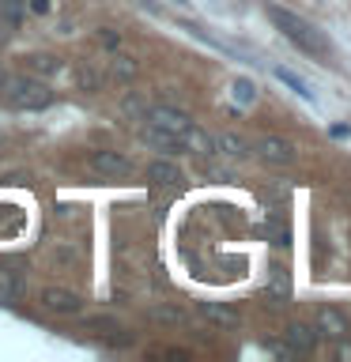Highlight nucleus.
Returning <instances> with one entry per match:
<instances>
[{"label":"nucleus","instance_id":"4468645a","mask_svg":"<svg viewBox=\"0 0 351 362\" xmlns=\"http://www.w3.org/2000/svg\"><path fill=\"white\" fill-rule=\"evenodd\" d=\"M215 151H223V155H231V158H246L249 155V144L242 140V136H234V132H223V136H215Z\"/></svg>","mask_w":351,"mask_h":362},{"label":"nucleus","instance_id":"6e6552de","mask_svg":"<svg viewBox=\"0 0 351 362\" xmlns=\"http://www.w3.org/2000/svg\"><path fill=\"white\" fill-rule=\"evenodd\" d=\"M317 336H328V339H344L347 336V317L333 310V305H325L321 313H317Z\"/></svg>","mask_w":351,"mask_h":362},{"label":"nucleus","instance_id":"393cba45","mask_svg":"<svg viewBox=\"0 0 351 362\" xmlns=\"http://www.w3.org/2000/svg\"><path fill=\"white\" fill-rule=\"evenodd\" d=\"M178 4H181V0H178Z\"/></svg>","mask_w":351,"mask_h":362},{"label":"nucleus","instance_id":"5701e85b","mask_svg":"<svg viewBox=\"0 0 351 362\" xmlns=\"http://www.w3.org/2000/svg\"><path fill=\"white\" fill-rule=\"evenodd\" d=\"M340 358H351V347H340Z\"/></svg>","mask_w":351,"mask_h":362},{"label":"nucleus","instance_id":"39448f33","mask_svg":"<svg viewBox=\"0 0 351 362\" xmlns=\"http://www.w3.org/2000/svg\"><path fill=\"white\" fill-rule=\"evenodd\" d=\"M42 310L50 313H61V317H76L84 310V298L76 291H61V287H45L42 291Z\"/></svg>","mask_w":351,"mask_h":362},{"label":"nucleus","instance_id":"f8f14e48","mask_svg":"<svg viewBox=\"0 0 351 362\" xmlns=\"http://www.w3.org/2000/svg\"><path fill=\"white\" fill-rule=\"evenodd\" d=\"M147 181H151V185H181V170L170 163V158H155V163L147 166Z\"/></svg>","mask_w":351,"mask_h":362},{"label":"nucleus","instance_id":"2eb2a0df","mask_svg":"<svg viewBox=\"0 0 351 362\" xmlns=\"http://www.w3.org/2000/svg\"><path fill=\"white\" fill-rule=\"evenodd\" d=\"M276 79H280V83H287V87L294 90V95H302L306 102H313V90H310V83H306L302 76H294L291 68H276Z\"/></svg>","mask_w":351,"mask_h":362},{"label":"nucleus","instance_id":"6ab92c4d","mask_svg":"<svg viewBox=\"0 0 351 362\" xmlns=\"http://www.w3.org/2000/svg\"><path fill=\"white\" fill-rule=\"evenodd\" d=\"M30 68H34V72H45V76H50V72H57L61 64H57V57H50V53H34V57H30Z\"/></svg>","mask_w":351,"mask_h":362},{"label":"nucleus","instance_id":"1a4fd4ad","mask_svg":"<svg viewBox=\"0 0 351 362\" xmlns=\"http://www.w3.org/2000/svg\"><path fill=\"white\" fill-rule=\"evenodd\" d=\"M23 272L11 264H0V305H11L16 298H23Z\"/></svg>","mask_w":351,"mask_h":362},{"label":"nucleus","instance_id":"dca6fc26","mask_svg":"<svg viewBox=\"0 0 351 362\" xmlns=\"http://www.w3.org/2000/svg\"><path fill=\"white\" fill-rule=\"evenodd\" d=\"M27 16V0H0V19H8L11 27H19Z\"/></svg>","mask_w":351,"mask_h":362},{"label":"nucleus","instance_id":"9d476101","mask_svg":"<svg viewBox=\"0 0 351 362\" xmlns=\"http://www.w3.org/2000/svg\"><path fill=\"white\" fill-rule=\"evenodd\" d=\"M181 144H185V151L192 155H200V158H208L215 155V136H208L204 129H197V124H189L185 132H181Z\"/></svg>","mask_w":351,"mask_h":362},{"label":"nucleus","instance_id":"f03ea898","mask_svg":"<svg viewBox=\"0 0 351 362\" xmlns=\"http://www.w3.org/2000/svg\"><path fill=\"white\" fill-rule=\"evenodd\" d=\"M0 90H4V102L11 110H45V106H53L50 83L30 79V76H11V79H4Z\"/></svg>","mask_w":351,"mask_h":362},{"label":"nucleus","instance_id":"a211bd4d","mask_svg":"<svg viewBox=\"0 0 351 362\" xmlns=\"http://www.w3.org/2000/svg\"><path fill=\"white\" fill-rule=\"evenodd\" d=\"M253 98H257L253 79H234V102H242V106H249Z\"/></svg>","mask_w":351,"mask_h":362},{"label":"nucleus","instance_id":"9b49d317","mask_svg":"<svg viewBox=\"0 0 351 362\" xmlns=\"http://www.w3.org/2000/svg\"><path fill=\"white\" fill-rule=\"evenodd\" d=\"M287 344H291V351H299V355H310V351L317 347V328L313 325H291L287 328Z\"/></svg>","mask_w":351,"mask_h":362},{"label":"nucleus","instance_id":"ddd939ff","mask_svg":"<svg viewBox=\"0 0 351 362\" xmlns=\"http://www.w3.org/2000/svg\"><path fill=\"white\" fill-rule=\"evenodd\" d=\"M200 317H204V321H212V325H223V328L238 325V313L226 310V305H219V302H200Z\"/></svg>","mask_w":351,"mask_h":362},{"label":"nucleus","instance_id":"423d86ee","mask_svg":"<svg viewBox=\"0 0 351 362\" xmlns=\"http://www.w3.org/2000/svg\"><path fill=\"white\" fill-rule=\"evenodd\" d=\"M144 121L159 124V129H170V132H178V136L192 124L189 113H181V110H174V106H151V110L144 113Z\"/></svg>","mask_w":351,"mask_h":362},{"label":"nucleus","instance_id":"aec40b11","mask_svg":"<svg viewBox=\"0 0 351 362\" xmlns=\"http://www.w3.org/2000/svg\"><path fill=\"white\" fill-rule=\"evenodd\" d=\"M121 110L129 113V117H144V113H147V106H144V102L136 98V95H129V98H125V102H121Z\"/></svg>","mask_w":351,"mask_h":362},{"label":"nucleus","instance_id":"f3484780","mask_svg":"<svg viewBox=\"0 0 351 362\" xmlns=\"http://www.w3.org/2000/svg\"><path fill=\"white\" fill-rule=\"evenodd\" d=\"M147 317H151V321H163V325H181V321H185V313H181V310H170V305H155Z\"/></svg>","mask_w":351,"mask_h":362},{"label":"nucleus","instance_id":"20e7f679","mask_svg":"<svg viewBox=\"0 0 351 362\" xmlns=\"http://www.w3.org/2000/svg\"><path fill=\"white\" fill-rule=\"evenodd\" d=\"M253 151H257V158H265L268 166H291L294 163V144L283 140V136H260Z\"/></svg>","mask_w":351,"mask_h":362},{"label":"nucleus","instance_id":"4be33fe9","mask_svg":"<svg viewBox=\"0 0 351 362\" xmlns=\"http://www.w3.org/2000/svg\"><path fill=\"white\" fill-rule=\"evenodd\" d=\"M30 8H34V11H38V16H45V11H50L53 4H50V0H30Z\"/></svg>","mask_w":351,"mask_h":362},{"label":"nucleus","instance_id":"0eeeda50","mask_svg":"<svg viewBox=\"0 0 351 362\" xmlns=\"http://www.w3.org/2000/svg\"><path fill=\"white\" fill-rule=\"evenodd\" d=\"M144 144H147V147H155V151H163V155L185 151V144H181V136H178V132L159 129V124H151V121H147V129H144Z\"/></svg>","mask_w":351,"mask_h":362},{"label":"nucleus","instance_id":"b1692460","mask_svg":"<svg viewBox=\"0 0 351 362\" xmlns=\"http://www.w3.org/2000/svg\"><path fill=\"white\" fill-rule=\"evenodd\" d=\"M4 79H8V76H4V72H0V87H4Z\"/></svg>","mask_w":351,"mask_h":362},{"label":"nucleus","instance_id":"412c9836","mask_svg":"<svg viewBox=\"0 0 351 362\" xmlns=\"http://www.w3.org/2000/svg\"><path fill=\"white\" fill-rule=\"evenodd\" d=\"M117 76H121V79L136 76V61H125V57H117Z\"/></svg>","mask_w":351,"mask_h":362},{"label":"nucleus","instance_id":"f257e3e1","mask_svg":"<svg viewBox=\"0 0 351 362\" xmlns=\"http://www.w3.org/2000/svg\"><path fill=\"white\" fill-rule=\"evenodd\" d=\"M265 11H268V19L276 23V30H280L291 45H299V49H302V53H310V57H328V42H325V34L317 30L310 19L294 16V11L280 8V4H268Z\"/></svg>","mask_w":351,"mask_h":362},{"label":"nucleus","instance_id":"7ed1b4c3","mask_svg":"<svg viewBox=\"0 0 351 362\" xmlns=\"http://www.w3.org/2000/svg\"><path fill=\"white\" fill-rule=\"evenodd\" d=\"M87 163H91V170H95V174H102V177H129V174H132V158H125L121 151H110V147L91 151Z\"/></svg>","mask_w":351,"mask_h":362}]
</instances>
